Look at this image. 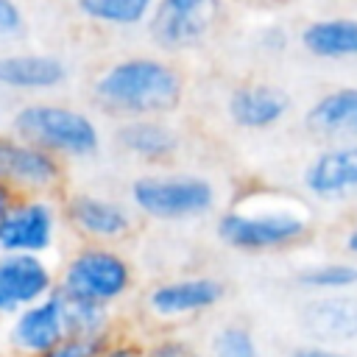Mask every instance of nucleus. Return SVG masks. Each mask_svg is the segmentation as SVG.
Returning a JSON list of instances; mask_svg holds the SVG:
<instances>
[{
  "label": "nucleus",
  "instance_id": "obj_24",
  "mask_svg": "<svg viewBox=\"0 0 357 357\" xmlns=\"http://www.w3.org/2000/svg\"><path fill=\"white\" fill-rule=\"evenodd\" d=\"M117 332H112V335H64L56 346H50L39 357H95Z\"/></svg>",
  "mask_w": 357,
  "mask_h": 357
},
{
  "label": "nucleus",
  "instance_id": "obj_3",
  "mask_svg": "<svg viewBox=\"0 0 357 357\" xmlns=\"http://www.w3.org/2000/svg\"><path fill=\"white\" fill-rule=\"evenodd\" d=\"M11 134L70 162L92 159L100 151V128L84 109L56 100H28L11 114Z\"/></svg>",
  "mask_w": 357,
  "mask_h": 357
},
{
  "label": "nucleus",
  "instance_id": "obj_7",
  "mask_svg": "<svg viewBox=\"0 0 357 357\" xmlns=\"http://www.w3.org/2000/svg\"><path fill=\"white\" fill-rule=\"evenodd\" d=\"M0 184L14 195L61 198L67 192V162L8 131L0 134Z\"/></svg>",
  "mask_w": 357,
  "mask_h": 357
},
{
  "label": "nucleus",
  "instance_id": "obj_23",
  "mask_svg": "<svg viewBox=\"0 0 357 357\" xmlns=\"http://www.w3.org/2000/svg\"><path fill=\"white\" fill-rule=\"evenodd\" d=\"M209 357H262V351L248 324L229 321L212 335Z\"/></svg>",
  "mask_w": 357,
  "mask_h": 357
},
{
  "label": "nucleus",
  "instance_id": "obj_32",
  "mask_svg": "<svg viewBox=\"0 0 357 357\" xmlns=\"http://www.w3.org/2000/svg\"><path fill=\"white\" fill-rule=\"evenodd\" d=\"M251 3H287V0H251Z\"/></svg>",
  "mask_w": 357,
  "mask_h": 357
},
{
  "label": "nucleus",
  "instance_id": "obj_18",
  "mask_svg": "<svg viewBox=\"0 0 357 357\" xmlns=\"http://www.w3.org/2000/svg\"><path fill=\"white\" fill-rule=\"evenodd\" d=\"M304 128L321 142H357V86L321 92L304 112Z\"/></svg>",
  "mask_w": 357,
  "mask_h": 357
},
{
  "label": "nucleus",
  "instance_id": "obj_16",
  "mask_svg": "<svg viewBox=\"0 0 357 357\" xmlns=\"http://www.w3.org/2000/svg\"><path fill=\"white\" fill-rule=\"evenodd\" d=\"M298 326L310 340L329 346L357 340V296L351 290L312 296L298 312Z\"/></svg>",
  "mask_w": 357,
  "mask_h": 357
},
{
  "label": "nucleus",
  "instance_id": "obj_29",
  "mask_svg": "<svg viewBox=\"0 0 357 357\" xmlns=\"http://www.w3.org/2000/svg\"><path fill=\"white\" fill-rule=\"evenodd\" d=\"M287 357H349L340 346H329V343H318V340H307L298 343L287 351Z\"/></svg>",
  "mask_w": 357,
  "mask_h": 357
},
{
  "label": "nucleus",
  "instance_id": "obj_9",
  "mask_svg": "<svg viewBox=\"0 0 357 357\" xmlns=\"http://www.w3.org/2000/svg\"><path fill=\"white\" fill-rule=\"evenodd\" d=\"M61 206L50 195H17L0 218V254H47L59 237Z\"/></svg>",
  "mask_w": 357,
  "mask_h": 357
},
{
  "label": "nucleus",
  "instance_id": "obj_15",
  "mask_svg": "<svg viewBox=\"0 0 357 357\" xmlns=\"http://www.w3.org/2000/svg\"><path fill=\"white\" fill-rule=\"evenodd\" d=\"M70 81V67L61 56L45 50H3L0 53V89L6 92H53Z\"/></svg>",
  "mask_w": 357,
  "mask_h": 357
},
{
  "label": "nucleus",
  "instance_id": "obj_10",
  "mask_svg": "<svg viewBox=\"0 0 357 357\" xmlns=\"http://www.w3.org/2000/svg\"><path fill=\"white\" fill-rule=\"evenodd\" d=\"M226 293L229 287L223 279L209 273H190V276H173L151 284L145 290L142 304L151 318L162 324H173V321H187L215 310L226 298Z\"/></svg>",
  "mask_w": 357,
  "mask_h": 357
},
{
  "label": "nucleus",
  "instance_id": "obj_14",
  "mask_svg": "<svg viewBox=\"0 0 357 357\" xmlns=\"http://www.w3.org/2000/svg\"><path fill=\"white\" fill-rule=\"evenodd\" d=\"M67 335L64 329V301L59 287L42 301L20 310L11 318L8 346L17 357H39Z\"/></svg>",
  "mask_w": 357,
  "mask_h": 357
},
{
  "label": "nucleus",
  "instance_id": "obj_2",
  "mask_svg": "<svg viewBox=\"0 0 357 357\" xmlns=\"http://www.w3.org/2000/svg\"><path fill=\"white\" fill-rule=\"evenodd\" d=\"M187 78L181 67L165 56L134 53L103 64L92 84V103L114 120L170 117L181 109Z\"/></svg>",
  "mask_w": 357,
  "mask_h": 357
},
{
  "label": "nucleus",
  "instance_id": "obj_13",
  "mask_svg": "<svg viewBox=\"0 0 357 357\" xmlns=\"http://www.w3.org/2000/svg\"><path fill=\"white\" fill-rule=\"evenodd\" d=\"M290 109V92L271 81H243L226 95V117L243 131H268L279 126Z\"/></svg>",
  "mask_w": 357,
  "mask_h": 357
},
{
  "label": "nucleus",
  "instance_id": "obj_19",
  "mask_svg": "<svg viewBox=\"0 0 357 357\" xmlns=\"http://www.w3.org/2000/svg\"><path fill=\"white\" fill-rule=\"evenodd\" d=\"M301 47L321 61L357 59V17H318L298 33Z\"/></svg>",
  "mask_w": 357,
  "mask_h": 357
},
{
  "label": "nucleus",
  "instance_id": "obj_20",
  "mask_svg": "<svg viewBox=\"0 0 357 357\" xmlns=\"http://www.w3.org/2000/svg\"><path fill=\"white\" fill-rule=\"evenodd\" d=\"M75 14L100 28H139L148 25L156 0H73Z\"/></svg>",
  "mask_w": 357,
  "mask_h": 357
},
{
  "label": "nucleus",
  "instance_id": "obj_17",
  "mask_svg": "<svg viewBox=\"0 0 357 357\" xmlns=\"http://www.w3.org/2000/svg\"><path fill=\"white\" fill-rule=\"evenodd\" d=\"M114 142L123 153L151 167H167L181 151V134L167 123V117L120 120L114 128Z\"/></svg>",
  "mask_w": 357,
  "mask_h": 357
},
{
  "label": "nucleus",
  "instance_id": "obj_31",
  "mask_svg": "<svg viewBox=\"0 0 357 357\" xmlns=\"http://www.w3.org/2000/svg\"><path fill=\"white\" fill-rule=\"evenodd\" d=\"M14 198H17V195H14V192H11L6 184H0V218L6 215V209L11 206V201H14Z\"/></svg>",
  "mask_w": 357,
  "mask_h": 357
},
{
  "label": "nucleus",
  "instance_id": "obj_22",
  "mask_svg": "<svg viewBox=\"0 0 357 357\" xmlns=\"http://www.w3.org/2000/svg\"><path fill=\"white\" fill-rule=\"evenodd\" d=\"M61 301H64V329H67V335H112V332L120 329L109 304L73 298V296H64V293H61Z\"/></svg>",
  "mask_w": 357,
  "mask_h": 357
},
{
  "label": "nucleus",
  "instance_id": "obj_28",
  "mask_svg": "<svg viewBox=\"0 0 357 357\" xmlns=\"http://www.w3.org/2000/svg\"><path fill=\"white\" fill-rule=\"evenodd\" d=\"M287 45H290V31H287L284 25H279V22L265 25V28H259V33H257V47H259L262 53H268V56L284 53Z\"/></svg>",
  "mask_w": 357,
  "mask_h": 357
},
{
  "label": "nucleus",
  "instance_id": "obj_25",
  "mask_svg": "<svg viewBox=\"0 0 357 357\" xmlns=\"http://www.w3.org/2000/svg\"><path fill=\"white\" fill-rule=\"evenodd\" d=\"M28 33V17L20 0H0V47L22 42Z\"/></svg>",
  "mask_w": 357,
  "mask_h": 357
},
{
  "label": "nucleus",
  "instance_id": "obj_4",
  "mask_svg": "<svg viewBox=\"0 0 357 357\" xmlns=\"http://www.w3.org/2000/svg\"><path fill=\"white\" fill-rule=\"evenodd\" d=\"M128 201L139 218L176 223L209 215L218 206V190L201 173L151 170L128 184Z\"/></svg>",
  "mask_w": 357,
  "mask_h": 357
},
{
  "label": "nucleus",
  "instance_id": "obj_5",
  "mask_svg": "<svg viewBox=\"0 0 357 357\" xmlns=\"http://www.w3.org/2000/svg\"><path fill=\"white\" fill-rule=\"evenodd\" d=\"M137 284L131 259L114 245L78 243L59 268V290L73 298H86L114 307Z\"/></svg>",
  "mask_w": 357,
  "mask_h": 357
},
{
  "label": "nucleus",
  "instance_id": "obj_27",
  "mask_svg": "<svg viewBox=\"0 0 357 357\" xmlns=\"http://www.w3.org/2000/svg\"><path fill=\"white\" fill-rule=\"evenodd\" d=\"M145 351V343L139 337H134L131 332H117L95 357H142Z\"/></svg>",
  "mask_w": 357,
  "mask_h": 357
},
{
  "label": "nucleus",
  "instance_id": "obj_30",
  "mask_svg": "<svg viewBox=\"0 0 357 357\" xmlns=\"http://www.w3.org/2000/svg\"><path fill=\"white\" fill-rule=\"evenodd\" d=\"M340 248H343V254H346L349 259L357 262V218L346 226V231H343V237H340Z\"/></svg>",
  "mask_w": 357,
  "mask_h": 357
},
{
  "label": "nucleus",
  "instance_id": "obj_21",
  "mask_svg": "<svg viewBox=\"0 0 357 357\" xmlns=\"http://www.w3.org/2000/svg\"><path fill=\"white\" fill-rule=\"evenodd\" d=\"M296 282L312 296L321 293H346L357 287V262L354 259H321L310 262L296 273Z\"/></svg>",
  "mask_w": 357,
  "mask_h": 357
},
{
  "label": "nucleus",
  "instance_id": "obj_8",
  "mask_svg": "<svg viewBox=\"0 0 357 357\" xmlns=\"http://www.w3.org/2000/svg\"><path fill=\"white\" fill-rule=\"evenodd\" d=\"M61 223L81 240V243H103L114 245L134 237L139 218L131 204L114 201L98 192H64L59 198Z\"/></svg>",
  "mask_w": 357,
  "mask_h": 357
},
{
  "label": "nucleus",
  "instance_id": "obj_12",
  "mask_svg": "<svg viewBox=\"0 0 357 357\" xmlns=\"http://www.w3.org/2000/svg\"><path fill=\"white\" fill-rule=\"evenodd\" d=\"M59 284V273L39 254H0V318L42 301Z\"/></svg>",
  "mask_w": 357,
  "mask_h": 357
},
{
  "label": "nucleus",
  "instance_id": "obj_1",
  "mask_svg": "<svg viewBox=\"0 0 357 357\" xmlns=\"http://www.w3.org/2000/svg\"><path fill=\"white\" fill-rule=\"evenodd\" d=\"M218 240L240 254H279L312 240L315 218L310 206L265 184H251L231 195L215 220Z\"/></svg>",
  "mask_w": 357,
  "mask_h": 357
},
{
  "label": "nucleus",
  "instance_id": "obj_11",
  "mask_svg": "<svg viewBox=\"0 0 357 357\" xmlns=\"http://www.w3.org/2000/svg\"><path fill=\"white\" fill-rule=\"evenodd\" d=\"M301 187L324 204L357 195V142H326L318 148L301 170Z\"/></svg>",
  "mask_w": 357,
  "mask_h": 357
},
{
  "label": "nucleus",
  "instance_id": "obj_6",
  "mask_svg": "<svg viewBox=\"0 0 357 357\" xmlns=\"http://www.w3.org/2000/svg\"><path fill=\"white\" fill-rule=\"evenodd\" d=\"M226 20V0H156L148 39L167 56L206 45Z\"/></svg>",
  "mask_w": 357,
  "mask_h": 357
},
{
  "label": "nucleus",
  "instance_id": "obj_26",
  "mask_svg": "<svg viewBox=\"0 0 357 357\" xmlns=\"http://www.w3.org/2000/svg\"><path fill=\"white\" fill-rule=\"evenodd\" d=\"M142 357H204L195 343L181 335H159L145 343Z\"/></svg>",
  "mask_w": 357,
  "mask_h": 357
}]
</instances>
